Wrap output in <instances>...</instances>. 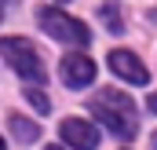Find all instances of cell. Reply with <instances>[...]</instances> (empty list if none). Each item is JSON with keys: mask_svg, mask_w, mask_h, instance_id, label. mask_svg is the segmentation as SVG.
<instances>
[{"mask_svg": "<svg viewBox=\"0 0 157 150\" xmlns=\"http://www.w3.org/2000/svg\"><path fill=\"white\" fill-rule=\"evenodd\" d=\"M7 124H11V132H15L22 143H33V139H37V132H40L37 124H33L29 117H22V113H11V117H7Z\"/></svg>", "mask_w": 157, "mask_h": 150, "instance_id": "7", "label": "cell"}, {"mask_svg": "<svg viewBox=\"0 0 157 150\" xmlns=\"http://www.w3.org/2000/svg\"><path fill=\"white\" fill-rule=\"evenodd\" d=\"M62 139L73 150H95L99 147L95 124H88V121H80V117H66V121H62Z\"/></svg>", "mask_w": 157, "mask_h": 150, "instance_id": "4", "label": "cell"}, {"mask_svg": "<svg viewBox=\"0 0 157 150\" xmlns=\"http://www.w3.org/2000/svg\"><path fill=\"white\" fill-rule=\"evenodd\" d=\"M4 4H7V0H0V18H4Z\"/></svg>", "mask_w": 157, "mask_h": 150, "instance_id": "11", "label": "cell"}, {"mask_svg": "<svg viewBox=\"0 0 157 150\" xmlns=\"http://www.w3.org/2000/svg\"><path fill=\"white\" fill-rule=\"evenodd\" d=\"M26 103H29L37 113H48V110H51V99H48L44 92H37V88H26Z\"/></svg>", "mask_w": 157, "mask_h": 150, "instance_id": "9", "label": "cell"}, {"mask_svg": "<svg viewBox=\"0 0 157 150\" xmlns=\"http://www.w3.org/2000/svg\"><path fill=\"white\" fill-rule=\"evenodd\" d=\"M146 106H150V110L157 113V92H154V95H150V99H146Z\"/></svg>", "mask_w": 157, "mask_h": 150, "instance_id": "10", "label": "cell"}, {"mask_svg": "<svg viewBox=\"0 0 157 150\" xmlns=\"http://www.w3.org/2000/svg\"><path fill=\"white\" fill-rule=\"evenodd\" d=\"M37 22H40V30H44L48 37L62 40V44H77V48H84V44L91 40L88 26H84L80 18H73V15L59 11V7H40V11H37Z\"/></svg>", "mask_w": 157, "mask_h": 150, "instance_id": "3", "label": "cell"}, {"mask_svg": "<svg viewBox=\"0 0 157 150\" xmlns=\"http://www.w3.org/2000/svg\"><path fill=\"white\" fill-rule=\"evenodd\" d=\"M0 150H4V139H0Z\"/></svg>", "mask_w": 157, "mask_h": 150, "instance_id": "14", "label": "cell"}, {"mask_svg": "<svg viewBox=\"0 0 157 150\" xmlns=\"http://www.w3.org/2000/svg\"><path fill=\"white\" fill-rule=\"evenodd\" d=\"M0 55L7 59V66H11L15 73L26 77V81H44V77H48L37 44L26 40V37H4V40H0Z\"/></svg>", "mask_w": 157, "mask_h": 150, "instance_id": "2", "label": "cell"}, {"mask_svg": "<svg viewBox=\"0 0 157 150\" xmlns=\"http://www.w3.org/2000/svg\"><path fill=\"white\" fill-rule=\"evenodd\" d=\"M91 113L113 132L121 139H132L135 132H139V113H135V103H132V95H124L117 88H102V92H95L91 95Z\"/></svg>", "mask_w": 157, "mask_h": 150, "instance_id": "1", "label": "cell"}, {"mask_svg": "<svg viewBox=\"0 0 157 150\" xmlns=\"http://www.w3.org/2000/svg\"><path fill=\"white\" fill-rule=\"evenodd\" d=\"M110 70L117 77H124V81H132V84H146L150 81V73H146V66L132 55V51H110Z\"/></svg>", "mask_w": 157, "mask_h": 150, "instance_id": "6", "label": "cell"}, {"mask_svg": "<svg viewBox=\"0 0 157 150\" xmlns=\"http://www.w3.org/2000/svg\"><path fill=\"white\" fill-rule=\"evenodd\" d=\"M154 150H157V136H154Z\"/></svg>", "mask_w": 157, "mask_h": 150, "instance_id": "13", "label": "cell"}, {"mask_svg": "<svg viewBox=\"0 0 157 150\" xmlns=\"http://www.w3.org/2000/svg\"><path fill=\"white\" fill-rule=\"evenodd\" d=\"M62 81H66V88H88L95 81V62L88 55H66L62 59Z\"/></svg>", "mask_w": 157, "mask_h": 150, "instance_id": "5", "label": "cell"}, {"mask_svg": "<svg viewBox=\"0 0 157 150\" xmlns=\"http://www.w3.org/2000/svg\"><path fill=\"white\" fill-rule=\"evenodd\" d=\"M99 15H102V22L110 26V33H121V30H124V22H121V15H117V0H106V4L99 7Z\"/></svg>", "mask_w": 157, "mask_h": 150, "instance_id": "8", "label": "cell"}, {"mask_svg": "<svg viewBox=\"0 0 157 150\" xmlns=\"http://www.w3.org/2000/svg\"><path fill=\"white\" fill-rule=\"evenodd\" d=\"M48 150H62V147H48Z\"/></svg>", "mask_w": 157, "mask_h": 150, "instance_id": "12", "label": "cell"}]
</instances>
